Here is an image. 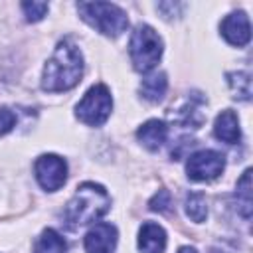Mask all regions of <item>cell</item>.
Here are the masks:
<instances>
[{"label": "cell", "mask_w": 253, "mask_h": 253, "mask_svg": "<svg viewBox=\"0 0 253 253\" xmlns=\"http://www.w3.org/2000/svg\"><path fill=\"white\" fill-rule=\"evenodd\" d=\"M219 30L225 42L237 47L247 45L251 40V26H249V18L245 12H231L229 16H225Z\"/></svg>", "instance_id": "9"}, {"label": "cell", "mask_w": 253, "mask_h": 253, "mask_svg": "<svg viewBox=\"0 0 253 253\" xmlns=\"http://www.w3.org/2000/svg\"><path fill=\"white\" fill-rule=\"evenodd\" d=\"M77 12L91 28L109 38H117L128 28L125 10L111 2H79Z\"/></svg>", "instance_id": "3"}, {"label": "cell", "mask_w": 253, "mask_h": 253, "mask_svg": "<svg viewBox=\"0 0 253 253\" xmlns=\"http://www.w3.org/2000/svg\"><path fill=\"white\" fill-rule=\"evenodd\" d=\"M109 208L111 198L107 190L101 184L85 182L75 190L73 198L67 202L63 210V219L69 227H81L103 217L109 211Z\"/></svg>", "instance_id": "2"}, {"label": "cell", "mask_w": 253, "mask_h": 253, "mask_svg": "<svg viewBox=\"0 0 253 253\" xmlns=\"http://www.w3.org/2000/svg\"><path fill=\"white\" fill-rule=\"evenodd\" d=\"M34 174H36L38 184L43 190L55 192L67 180V164L57 154H42L34 162Z\"/></svg>", "instance_id": "7"}, {"label": "cell", "mask_w": 253, "mask_h": 253, "mask_svg": "<svg viewBox=\"0 0 253 253\" xmlns=\"http://www.w3.org/2000/svg\"><path fill=\"white\" fill-rule=\"evenodd\" d=\"M136 138L140 140V144L148 150H158L166 138H168V126L164 121L158 119H150L146 121L138 130H136Z\"/></svg>", "instance_id": "12"}, {"label": "cell", "mask_w": 253, "mask_h": 253, "mask_svg": "<svg viewBox=\"0 0 253 253\" xmlns=\"http://www.w3.org/2000/svg\"><path fill=\"white\" fill-rule=\"evenodd\" d=\"M178 253H198V251H196L194 247H180Z\"/></svg>", "instance_id": "22"}, {"label": "cell", "mask_w": 253, "mask_h": 253, "mask_svg": "<svg viewBox=\"0 0 253 253\" xmlns=\"http://www.w3.org/2000/svg\"><path fill=\"white\" fill-rule=\"evenodd\" d=\"M83 75V55L71 40H61L47 59L42 75V89L49 93L73 89Z\"/></svg>", "instance_id": "1"}, {"label": "cell", "mask_w": 253, "mask_h": 253, "mask_svg": "<svg viewBox=\"0 0 253 253\" xmlns=\"http://www.w3.org/2000/svg\"><path fill=\"white\" fill-rule=\"evenodd\" d=\"M117 239H119L117 227L113 223L99 221L85 233L83 245L87 253H113L117 247Z\"/></svg>", "instance_id": "8"}, {"label": "cell", "mask_w": 253, "mask_h": 253, "mask_svg": "<svg viewBox=\"0 0 253 253\" xmlns=\"http://www.w3.org/2000/svg\"><path fill=\"white\" fill-rule=\"evenodd\" d=\"M34 253H67L65 239L51 227L43 229L34 245Z\"/></svg>", "instance_id": "14"}, {"label": "cell", "mask_w": 253, "mask_h": 253, "mask_svg": "<svg viewBox=\"0 0 253 253\" xmlns=\"http://www.w3.org/2000/svg\"><path fill=\"white\" fill-rule=\"evenodd\" d=\"M225 168V158L223 154L215 150H198L190 154L186 162V172L188 178L194 182H210L215 180Z\"/></svg>", "instance_id": "6"}, {"label": "cell", "mask_w": 253, "mask_h": 253, "mask_svg": "<svg viewBox=\"0 0 253 253\" xmlns=\"http://www.w3.org/2000/svg\"><path fill=\"white\" fill-rule=\"evenodd\" d=\"M184 208H186V213L192 221L196 223H202L206 217H208V206H206V198L204 194L200 192H192L186 196V202H184Z\"/></svg>", "instance_id": "17"}, {"label": "cell", "mask_w": 253, "mask_h": 253, "mask_svg": "<svg viewBox=\"0 0 253 253\" xmlns=\"http://www.w3.org/2000/svg\"><path fill=\"white\" fill-rule=\"evenodd\" d=\"M128 55H130L132 67L140 73L150 71L158 63L162 55V40L154 32V28L146 24L136 26L128 42Z\"/></svg>", "instance_id": "4"}, {"label": "cell", "mask_w": 253, "mask_h": 253, "mask_svg": "<svg viewBox=\"0 0 253 253\" xmlns=\"http://www.w3.org/2000/svg\"><path fill=\"white\" fill-rule=\"evenodd\" d=\"M138 249L140 253H164L166 231L154 221L142 223L138 229Z\"/></svg>", "instance_id": "10"}, {"label": "cell", "mask_w": 253, "mask_h": 253, "mask_svg": "<svg viewBox=\"0 0 253 253\" xmlns=\"http://www.w3.org/2000/svg\"><path fill=\"white\" fill-rule=\"evenodd\" d=\"M113 111V97L107 85L97 83L87 89L83 99L75 107V115L79 121L91 126H101Z\"/></svg>", "instance_id": "5"}, {"label": "cell", "mask_w": 253, "mask_h": 253, "mask_svg": "<svg viewBox=\"0 0 253 253\" xmlns=\"http://www.w3.org/2000/svg\"><path fill=\"white\" fill-rule=\"evenodd\" d=\"M166 89H168V79H166V73H162V71H156V73L144 77L140 83V95L152 103L162 101V97L166 95Z\"/></svg>", "instance_id": "13"}, {"label": "cell", "mask_w": 253, "mask_h": 253, "mask_svg": "<svg viewBox=\"0 0 253 253\" xmlns=\"http://www.w3.org/2000/svg\"><path fill=\"white\" fill-rule=\"evenodd\" d=\"M22 10L28 22H40L47 14L49 6L45 2H22Z\"/></svg>", "instance_id": "18"}, {"label": "cell", "mask_w": 253, "mask_h": 253, "mask_svg": "<svg viewBox=\"0 0 253 253\" xmlns=\"http://www.w3.org/2000/svg\"><path fill=\"white\" fill-rule=\"evenodd\" d=\"M162 14H164V18H174V16H180V12L184 10V4H174V2H160L158 6H156Z\"/></svg>", "instance_id": "21"}, {"label": "cell", "mask_w": 253, "mask_h": 253, "mask_svg": "<svg viewBox=\"0 0 253 253\" xmlns=\"http://www.w3.org/2000/svg\"><path fill=\"white\" fill-rule=\"evenodd\" d=\"M152 211H168L172 206V198L168 190H158V194H154V198L148 202Z\"/></svg>", "instance_id": "19"}, {"label": "cell", "mask_w": 253, "mask_h": 253, "mask_svg": "<svg viewBox=\"0 0 253 253\" xmlns=\"http://www.w3.org/2000/svg\"><path fill=\"white\" fill-rule=\"evenodd\" d=\"M213 134L217 140L227 142V144H235L241 138V128H239V119L233 111L225 109L215 117L213 123Z\"/></svg>", "instance_id": "11"}, {"label": "cell", "mask_w": 253, "mask_h": 253, "mask_svg": "<svg viewBox=\"0 0 253 253\" xmlns=\"http://www.w3.org/2000/svg\"><path fill=\"white\" fill-rule=\"evenodd\" d=\"M227 83L231 87V93L239 101H249L251 99V77L247 71H233L227 73Z\"/></svg>", "instance_id": "16"}, {"label": "cell", "mask_w": 253, "mask_h": 253, "mask_svg": "<svg viewBox=\"0 0 253 253\" xmlns=\"http://www.w3.org/2000/svg\"><path fill=\"white\" fill-rule=\"evenodd\" d=\"M235 196H237V210L239 213L249 219L251 215V170L247 168L243 172V176L237 180V188H235Z\"/></svg>", "instance_id": "15"}, {"label": "cell", "mask_w": 253, "mask_h": 253, "mask_svg": "<svg viewBox=\"0 0 253 253\" xmlns=\"http://www.w3.org/2000/svg\"><path fill=\"white\" fill-rule=\"evenodd\" d=\"M16 125V115L8 107H0V136L10 132Z\"/></svg>", "instance_id": "20"}]
</instances>
